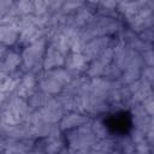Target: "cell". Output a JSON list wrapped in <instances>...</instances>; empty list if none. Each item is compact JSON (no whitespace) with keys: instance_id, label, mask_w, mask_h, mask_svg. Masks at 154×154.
<instances>
[{"instance_id":"obj_1","label":"cell","mask_w":154,"mask_h":154,"mask_svg":"<svg viewBox=\"0 0 154 154\" xmlns=\"http://www.w3.org/2000/svg\"><path fill=\"white\" fill-rule=\"evenodd\" d=\"M66 138L69 142V149H90L97 141L91 131L90 122L76 129L69 130Z\"/></svg>"},{"instance_id":"obj_2","label":"cell","mask_w":154,"mask_h":154,"mask_svg":"<svg viewBox=\"0 0 154 154\" xmlns=\"http://www.w3.org/2000/svg\"><path fill=\"white\" fill-rule=\"evenodd\" d=\"M45 46H46V40L41 38V40L26 46L23 49L20 58H22V66L25 71L31 72L35 69V66L38 64V61L43 57Z\"/></svg>"},{"instance_id":"obj_3","label":"cell","mask_w":154,"mask_h":154,"mask_svg":"<svg viewBox=\"0 0 154 154\" xmlns=\"http://www.w3.org/2000/svg\"><path fill=\"white\" fill-rule=\"evenodd\" d=\"M37 111L42 117L43 122L48 124H57L64 116V111L61 108L60 102L58 101V99H53V97H51V100Z\"/></svg>"},{"instance_id":"obj_4","label":"cell","mask_w":154,"mask_h":154,"mask_svg":"<svg viewBox=\"0 0 154 154\" xmlns=\"http://www.w3.org/2000/svg\"><path fill=\"white\" fill-rule=\"evenodd\" d=\"M36 77L32 72H26L22 78L20 82L18 83L17 88L14 89L16 96L26 100L29 99L35 91H36Z\"/></svg>"},{"instance_id":"obj_5","label":"cell","mask_w":154,"mask_h":154,"mask_svg":"<svg viewBox=\"0 0 154 154\" xmlns=\"http://www.w3.org/2000/svg\"><path fill=\"white\" fill-rule=\"evenodd\" d=\"M90 61L82 53H71L65 58L64 65L66 66V70L73 76L76 73H81L85 71Z\"/></svg>"},{"instance_id":"obj_6","label":"cell","mask_w":154,"mask_h":154,"mask_svg":"<svg viewBox=\"0 0 154 154\" xmlns=\"http://www.w3.org/2000/svg\"><path fill=\"white\" fill-rule=\"evenodd\" d=\"M65 63V55L58 51L54 46H49L46 51L45 58H43V69L46 71H51L54 69H59Z\"/></svg>"},{"instance_id":"obj_7","label":"cell","mask_w":154,"mask_h":154,"mask_svg":"<svg viewBox=\"0 0 154 154\" xmlns=\"http://www.w3.org/2000/svg\"><path fill=\"white\" fill-rule=\"evenodd\" d=\"M89 122H90V119H89L88 116L76 113V112H71L66 116H63V118L60 119L59 128L63 131H69V130L78 128V126H82V125H84Z\"/></svg>"},{"instance_id":"obj_8","label":"cell","mask_w":154,"mask_h":154,"mask_svg":"<svg viewBox=\"0 0 154 154\" xmlns=\"http://www.w3.org/2000/svg\"><path fill=\"white\" fill-rule=\"evenodd\" d=\"M90 95L106 100L108 93L113 89V83L105 78H93L90 79Z\"/></svg>"},{"instance_id":"obj_9","label":"cell","mask_w":154,"mask_h":154,"mask_svg":"<svg viewBox=\"0 0 154 154\" xmlns=\"http://www.w3.org/2000/svg\"><path fill=\"white\" fill-rule=\"evenodd\" d=\"M45 31L37 26H30L26 29H23L19 31L18 35V42L24 46H29L41 38H43Z\"/></svg>"},{"instance_id":"obj_10","label":"cell","mask_w":154,"mask_h":154,"mask_svg":"<svg viewBox=\"0 0 154 154\" xmlns=\"http://www.w3.org/2000/svg\"><path fill=\"white\" fill-rule=\"evenodd\" d=\"M38 85H40L41 91H43L48 95H55V94H59L63 91V87L54 78H52L47 72L45 75H42V77H40Z\"/></svg>"},{"instance_id":"obj_11","label":"cell","mask_w":154,"mask_h":154,"mask_svg":"<svg viewBox=\"0 0 154 154\" xmlns=\"http://www.w3.org/2000/svg\"><path fill=\"white\" fill-rule=\"evenodd\" d=\"M22 64V58L19 55V53L17 52H7L4 55V59L0 61V69L2 71H5L6 73H11L14 72L18 66Z\"/></svg>"},{"instance_id":"obj_12","label":"cell","mask_w":154,"mask_h":154,"mask_svg":"<svg viewBox=\"0 0 154 154\" xmlns=\"http://www.w3.org/2000/svg\"><path fill=\"white\" fill-rule=\"evenodd\" d=\"M51 100V95L43 93V91H35L29 99H28V105L31 109H38L43 107L48 101Z\"/></svg>"},{"instance_id":"obj_13","label":"cell","mask_w":154,"mask_h":154,"mask_svg":"<svg viewBox=\"0 0 154 154\" xmlns=\"http://www.w3.org/2000/svg\"><path fill=\"white\" fill-rule=\"evenodd\" d=\"M47 73L52 77V78H54L63 88L65 87V85H67L71 81H72V78H73V76L66 70V69H54V70H51V71H47Z\"/></svg>"},{"instance_id":"obj_14","label":"cell","mask_w":154,"mask_h":154,"mask_svg":"<svg viewBox=\"0 0 154 154\" xmlns=\"http://www.w3.org/2000/svg\"><path fill=\"white\" fill-rule=\"evenodd\" d=\"M90 149L102 152V153H112L113 150L117 149V142L113 138H109V137L101 138V140H97Z\"/></svg>"},{"instance_id":"obj_15","label":"cell","mask_w":154,"mask_h":154,"mask_svg":"<svg viewBox=\"0 0 154 154\" xmlns=\"http://www.w3.org/2000/svg\"><path fill=\"white\" fill-rule=\"evenodd\" d=\"M63 149H64V143L60 140V137H48L43 147L46 154H59Z\"/></svg>"},{"instance_id":"obj_16","label":"cell","mask_w":154,"mask_h":154,"mask_svg":"<svg viewBox=\"0 0 154 154\" xmlns=\"http://www.w3.org/2000/svg\"><path fill=\"white\" fill-rule=\"evenodd\" d=\"M103 69H105V65L101 64L97 59L93 60L89 63L87 70H85V75L88 76L89 79H93V78H97L100 76H102V72H103Z\"/></svg>"},{"instance_id":"obj_17","label":"cell","mask_w":154,"mask_h":154,"mask_svg":"<svg viewBox=\"0 0 154 154\" xmlns=\"http://www.w3.org/2000/svg\"><path fill=\"white\" fill-rule=\"evenodd\" d=\"M102 76L105 79L109 81V82H114V81H118L122 76V70L114 64V63H111L108 65L105 66L103 69V72H102Z\"/></svg>"},{"instance_id":"obj_18","label":"cell","mask_w":154,"mask_h":154,"mask_svg":"<svg viewBox=\"0 0 154 154\" xmlns=\"http://www.w3.org/2000/svg\"><path fill=\"white\" fill-rule=\"evenodd\" d=\"M20 82V77L18 76H7L2 83L0 84V93H4V94H7L12 90H14L18 85V83Z\"/></svg>"},{"instance_id":"obj_19","label":"cell","mask_w":154,"mask_h":154,"mask_svg":"<svg viewBox=\"0 0 154 154\" xmlns=\"http://www.w3.org/2000/svg\"><path fill=\"white\" fill-rule=\"evenodd\" d=\"M90 128H91V131H93V134L95 135V137L97 140L106 138L107 135H108V130H107L106 125L100 119H95V120L90 122Z\"/></svg>"},{"instance_id":"obj_20","label":"cell","mask_w":154,"mask_h":154,"mask_svg":"<svg viewBox=\"0 0 154 154\" xmlns=\"http://www.w3.org/2000/svg\"><path fill=\"white\" fill-rule=\"evenodd\" d=\"M14 4V10L16 13L22 16H29L30 12H32V1H19V2H13Z\"/></svg>"},{"instance_id":"obj_21","label":"cell","mask_w":154,"mask_h":154,"mask_svg":"<svg viewBox=\"0 0 154 154\" xmlns=\"http://www.w3.org/2000/svg\"><path fill=\"white\" fill-rule=\"evenodd\" d=\"M84 5V2H77V1H67V2H63V6H61V10L60 12L63 14H66V16H71V13H76L82 6Z\"/></svg>"},{"instance_id":"obj_22","label":"cell","mask_w":154,"mask_h":154,"mask_svg":"<svg viewBox=\"0 0 154 154\" xmlns=\"http://www.w3.org/2000/svg\"><path fill=\"white\" fill-rule=\"evenodd\" d=\"M113 48L112 47H107V48H103L100 53H99V55H97V60L101 63V64H103L105 66L106 65H108V64H111L112 61H113Z\"/></svg>"},{"instance_id":"obj_23","label":"cell","mask_w":154,"mask_h":154,"mask_svg":"<svg viewBox=\"0 0 154 154\" xmlns=\"http://www.w3.org/2000/svg\"><path fill=\"white\" fill-rule=\"evenodd\" d=\"M48 5L49 1H32V12L34 16H43L48 12Z\"/></svg>"},{"instance_id":"obj_24","label":"cell","mask_w":154,"mask_h":154,"mask_svg":"<svg viewBox=\"0 0 154 154\" xmlns=\"http://www.w3.org/2000/svg\"><path fill=\"white\" fill-rule=\"evenodd\" d=\"M141 82H143V83H147V84H152V82H153V77H154V70H153V67H150V66H146L144 69H142L141 70Z\"/></svg>"},{"instance_id":"obj_25","label":"cell","mask_w":154,"mask_h":154,"mask_svg":"<svg viewBox=\"0 0 154 154\" xmlns=\"http://www.w3.org/2000/svg\"><path fill=\"white\" fill-rule=\"evenodd\" d=\"M142 108L144 109V112L152 117L153 116V111H154V101H153V95L148 96L147 99H144L142 101Z\"/></svg>"},{"instance_id":"obj_26","label":"cell","mask_w":154,"mask_h":154,"mask_svg":"<svg viewBox=\"0 0 154 154\" xmlns=\"http://www.w3.org/2000/svg\"><path fill=\"white\" fill-rule=\"evenodd\" d=\"M141 58H142L143 65L153 67V64H154V54H153V49H149V51L143 52Z\"/></svg>"},{"instance_id":"obj_27","label":"cell","mask_w":154,"mask_h":154,"mask_svg":"<svg viewBox=\"0 0 154 154\" xmlns=\"http://www.w3.org/2000/svg\"><path fill=\"white\" fill-rule=\"evenodd\" d=\"M153 38H154V34H153L152 28L150 29H146V30L140 32V40H142L146 43H150L153 41Z\"/></svg>"},{"instance_id":"obj_28","label":"cell","mask_w":154,"mask_h":154,"mask_svg":"<svg viewBox=\"0 0 154 154\" xmlns=\"http://www.w3.org/2000/svg\"><path fill=\"white\" fill-rule=\"evenodd\" d=\"M12 4V1H0V20L10 12Z\"/></svg>"},{"instance_id":"obj_29","label":"cell","mask_w":154,"mask_h":154,"mask_svg":"<svg viewBox=\"0 0 154 154\" xmlns=\"http://www.w3.org/2000/svg\"><path fill=\"white\" fill-rule=\"evenodd\" d=\"M5 101H6V94L0 93V108L5 105Z\"/></svg>"},{"instance_id":"obj_30","label":"cell","mask_w":154,"mask_h":154,"mask_svg":"<svg viewBox=\"0 0 154 154\" xmlns=\"http://www.w3.org/2000/svg\"><path fill=\"white\" fill-rule=\"evenodd\" d=\"M31 154H46V153H45V150L41 149V148H35V149L31 152Z\"/></svg>"},{"instance_id":"obj_31","label":"cell","mask_w":154,"mask_h":154,"mask_svg":"<svg viewBox=\"0 0 154 154\" xmlns=\"http://www.w3.org/2000/svg\"><path fill=\"white\" fill-rule=\"evenodd\" d=\"M6 154H31V152H16V153H6Z\"/></svg>"}]
</instances>
